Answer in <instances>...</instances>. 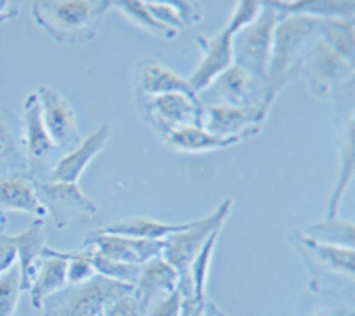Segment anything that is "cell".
Listing matches in <instances>:
<instances>
[{"label": "cell", "instance_id": "obj_6", "mask_svg": "<svg viewBox=\"0 0 355 316\" xmlns=\"http://www.w3.org/2000/svg\"><path fill=\"white\" fill-rule=\"evenodd\" d=\"M277 20L279 12L268 2H263V11L258 20L233 36V64L265 85Z\"/></svg>", "mask_w": 355, "mask_h": 316}, {"label": "cell", "instance_id": "obj_19", "mask_svg": "<svg viewBox=\"0 0 355 316\" xmlns=\"http://www.w3.org/2000/svg\"><path fill=\"white\" fill-rule=\"evenodd\" d=\"M180 286L178 272L162 256H157L141 267L139 279L133 286V297L141 302L144 309L164 299Z\"/></svg>", "mask_w": 355, "mask_h": 316}, {"label": "cell", "instance_id": "obj_16", "mask_svg": "<svg viewBox=\"0 0 355 316\" xmlns=\"http://www.w3.org/2000/svg\"><path fill=\"white\" fill-rule=\"evenodd\" d=\"M82 245H94L98 252L123 263L144 265L162 254L164 240H142L121 235H105L93 229L85 235Z\"/></svg>", "mask_w": 355, "mask_h": 316}, {"label": "cell", "instance_id": "obj_26", "mask_svg": "<svg viewBox=\"0 0 355 316\" xmlns=\"http://www.w3.org/2000/svg\"><path fill=\"white\" fill-rule=\"evenodd\" d=\"M281 15H307L315 18H355L354 0H275L268 2Z\"/></svg>", "mask_w": 355, "mask_h": 316}, {"label": "cell", "instance_id": "obj_9", "mask_svg": "<svg viewBox=\"0 0 355 316\" xmlns=\"http://www.w3.org/2000/svg\"><path fill=\"white\" fill-rule=\"evenodd\" d=\"M297 251L302 254L307 267L311 268V288L320 292L323 286L325 276L332 279H339L341 283H354V267H355V251L338 245L316 242L304 235L302 231H295L291 236Z\"/></svg>", "mask_w": 355, "mask_h": 316}, {"label": "cell", "instance_id": "obj_39", "mask_svg": "<svg viewBox=\"0 0 355 316\" xmlns=\"http://www.w3.org/2000/svg\"><path fill=\"white\" fill-rule=\"evenodd\" d=\"M210 309H211V313H214L215 316H230V315H227V313L222 311V309L218 308L217 304H214V302H210Z\"/></svg>", "mask_w": 355, "mask_h": 316}, {"label": "cell", "instance_id": "obj_29", "mask_svg": "<svg viewBox=\"0 0 355 316\" xmlns=\"http://www.w3.org/2000/svg\"><path fill=\"white\" fill-rule=\"evenodd\" d=\"M307 238L316 242L338 245V247H355V226L350 220H341L339 217L325 219L318 224H313L302 231Z\"/></svg>", "mask_w": 355, "mask_h": 316}, {"label": "cell", "instance_id": "obj_4", "mask_svg": "<svg viewBox=\"0 0 355 316\" xmlns=\"http://www.w3.org/2000/svg\"><path fill=\"white\" fill-rule=\"evenodd\" d=\"M133 292V286L94 276L77 286H66L43 302L44 316H101L119 297Z\"/></svg>", "mask_w": 355, "mask_h": 316}, {"label": "cell", "instance_id": "obj_7", "mask_svg": "<svg viewBox=\"0 0 355 316\" xmlns=\"http://www.w3.org/2000/svg\"><path fill=\"white\" fill-rule=\"evenodd\" d=\"M141 116L157 135L173 128L199 126L205 128V105L199 98L171 93L160 96L137 94Z\"/></svg>", "mask_w": 355, "mask_h": 316}, {"label": "cell", "instance_id": "obj_13", "mask_svg": "<svg viewBox=\"0 0 355 316\" xmlns=\"http://www.w3.org/2000/svg\"><path fill=\"white\" fill-rule=\"evenodd\" d=\"M268 112L263 107L205 105V130L218 137L249 141L261 132Z\"/></svg>", "mask_w": 355, "mask_h": 316}, {"label": "cell", "instance_id": "obj_8", "mask_svg": "<svg viewBox=\"0 0 355 316\" xmlns=\"http://www.w3.org/2000/svg\"><path fill=\"white\" fill-rule=\"evenodd\" d=\"M21 130H24L28 178L33 182H46L52 175L53 167L59 162V158L64 153L53 144L50 135L44 130L36 91L25 98L24 114H21Z\"/></svg>", "mask_w": 355, "mask_h": 316}, {"label": "cell", "instance_id": "obj_5", "mask_svg": "<svg viewBox=\"0 0 355 316\" xmlns=\"http://www.w3.org/2000/svg\"><path fill=\"white\" fill-rule=\"evenodd\" d=\"M299 75L307 80L311 93L323 100H338L355 91V66L322 41L307 53Z\"/></svg>", "mask_w": 355, "mask_h": 316}, {"label": "cell", "instance_id": "obj_23", "mask_svg": "<svg viewBox=\"0 0 355 316\" xmlns=\"http://www.w3.org/2000/svg\"><path fill=\"white\" fill-rule=\"evenodd\" d=\"M158 137L169 150L180 151V153H202V151L222 150V148H230L243 142L239 137H218L199 126L173 128V130L160 134Z\"/></svg>", "mask_w": 355, "mask_h": 316}, {"label": "cell", "instance_id": "obj_28", "mask_svg": "<svg viewBox=\"0 0 355 316\" xmlns=\"http://www.w3.org/2000/svg\"><path fill=\"white\" fill-rule=\"evenodd\" d=\"M355 18H322L320 41L354 64Z\"/></svg>", "mask_w": 355, "mask_h": 316}, {"label": "cell", "instance_id": "obj_11", "mask_svg": "<svg viewBox=\"0 0 355 316\" xmlns=\"http://www.w3.org/2000/svg\"><path fill=\"white\" fill-rule=\"evenodd\" d=\"M41 107V119L46 134L62 153L75 150L82 142L77 114L71 103L52 85H41L36 91Z\"/></svg>", "mask_w": 355, "mask_h": 316}, {"label": "cell", "instance_id": "obj_33", "mask_svg": "<svg viewBox=\"0 0 355 316\" xmlns=\"http://www.w3.org/2000/svg\"><path fill=\"white\" fill-rule=\"evenodd\" d=\"M24 293L18 265L0 276V316H12L18 308V300Z\"/></svg>", "mask_w": 355, "mask_h": 316}, {"label": "cell", "instance_id": "obj_22", "mask_svg": "<svg viewBox=\"0 0 355 316\" xmlns=\"http://www.w3.org/2000/svg\"><path fill=\"white\" fill-rule=\"evenodd\" d=\"M15 243L18 251V270H20L21 290L28 292L34 277L43 261V252L46 247L44 238V219H34L27 229L15 235Z\"/></svg>", "mask_w": 355, "mask_h": 316}, {"label": "cell", "instance_id": "obj_34", "mask_svg": "<svg viewBox=\"0 0 355 316\" xmlns=\"http://www.w3.org/2000/svg\"><path fill=\"white\" fill-rule=\"evenodd\" d=\"M261 11V0H242V2H236V8H234L233 15H231L226 28L234 36V34L240 33L242 28H245L247 25H250L252 21L258 20Z\"/></svg>", "mask_w": 355, "mask_h": 316}, {"label": "cell", "instance_id": "obj_2", "mask_svg": "<svg viewBox=\"0 0 355 316\" xmlns=\"http://www.w3.org/2000/svg\"><path fill=\"white\" fill-rule=\"evenodd\" d=\"M110 0H36L33 17L53 41L62 45H82L94 40Z\"/></svg>", "mask_w": 355, "mask_h": 316}, {"label": "cell", "instance_id": "obj_17", "mask_svg": "<svg viewBox=\"0 0 355 316\" xmlns=\"http://www.w3.org/2000/svg\"><path fill=\"white\" fill-rule=\"evenodd\" d=\"M112 137V126L110 123L100 125L98 130L89 135L87 139H82L75 150L68 151L59 158L57 166L53 167L52 175L46 182H64V183H78L84 170L93 162V158L98 157L101 151L105 150Z\"/></svg>", "mask_w": 355, "mask_h": 316}, {"label": "cell", "instance_id": "obj_15", "mask_svg": "<svg viewBox=\"0 0 355 316\" xmlns=\"http://www.w3.org/2000/svg\"><path fill=\"white\" fill-rule=\"evenodd\" d=\"M196 43L201 49L202 57L198 68L187 80L192 91L199 96L218 75L233 66V34L224 27L214 37H196Z\"/></svg>", "mask_w": 355, "mask_h": 316}, {"label": "cell", "instance_id": "obj_31", "mask_svg": "<svg viewBox=\"0 0 355 316\" xmlns=\"http://www.w3.org/2000/svg\"><path fill=\"white\" fill-rule=\"evenodd\" d=\"M82 247L87 251L89 261L94 267L98 276L105 277V279L116 281V283L130 284V286H135L139 279V274H141L142 265H132V263H123V261L110 260L107 256H103L101 252L96 251L94 245H82Z\"/></svg>", "mask_w": 355, "mask_h": 316}, {"label": "cell", "instance_id": "obj_41", "mask_svg": "<svg viewBox=\"0 0 355 316\" xmlns=\"http://www.w3.org/2000/svg\"><path fill=\"white\" fill-rule=\"evenodd\" d=\"M2 217H4V213H0V219H2ZM0 231H4V227H0Z\"/></svg>", "mask_w": 355, "mask_h": 316}, {"label": "cell", "instance_id": "obj_12", "mask_svg": "<svg viewBox=\"0 0 355 316\" xmlns=\"http://www.w3.org/2000/svg\"><path fill=\"white\" fill-rule=\"evenodd\" d=\"M202 96L208 98V100H214L215 105L263 107L266 110L272 109V107L266 105V85L234 64L222 75H218L199 94V98Z\"/></svg>", "mask_w": 355, "mask_h": 316}, {"label": "cell", "instance_id": "obj_30", "mask_svg": "<svg viewBox=\"0 0 355 316\" xmlns=\"http://www.w3.org/2000/svg\"><path fill=\"white\" fill-rule=\"evenodd\" d=\"M112 9L121 11L132 24L144 28L146 33L153 36L166 37V40H174L178 36V30L162 25L157 18H153V15L146 8V0H114Z\"/></svg>", "mask_w": 355, "mask_h": 316}, {"label": "cell", "instance_id": "obj_14", "mask_svg": "<svg viewBox=\"0 0 355 316\" xmlns=\"http://www.w3.org/2000/svg\"><path fill=\"white\" fill-rule=\"evenodd\" d=\"M341 109V116H339V134H338V144H339V169L338 176H336L334 188L329 198L327 203V217L325 219H332L338 217L339 204L343 201L345 194H347L348 186H350L352 178H354L355 170V148H354V94H347L336 100Z\"/></svg>", "mask_w": 355, "mask_h": 316}, {"label": "cell", "instance_id": "obj_10", "mask_svg": "<svg viewBox=\"0 0 355 316\" xmlns=\"http://www.w3.org/2000/svg\"><path fill=\"white\" fill-rule=\"evenodd\" d=\"M34 186L57 229H64L71 220L91 219L98 213V204L82 192L78 183L34 182Z\"/></svg>", "mask_w": 355, "mask_h": 316}, {"label": "cell", "instance_id": "obj_40", "mask_svg": "<svg viewBox=\"0 0 355 316\" xmlns=\"http://www.w3.org/2000/svg\"><path fill=\"white\" fill-rule=\"evenodd\" d=\"M11 18H15V17H9V15H0V24H4V21L11 20Z\"/></svg>", "mask_w": 355, "mask_h": 316}, {"label": "cell", "instance_id": "obj_1", "mask_svg": "<svg viewBox=\"0 0 355 316\" xmlns=\"http://www.w3.org/2000/svg\"><path fill=\"white\" fill-rule=\"evenodd\" d=\"M322 18L307 15H281L274 28L270 64L266 75V105L272 107L277 94L297 75L307 53L320 41Z\"/></svg>", "mask_w": 355, "mask_h": 316}, {"label": "cell", "instance_id": "obj_24", "mask_svg": "<svg viewBox=\"0 0 355 316\" xmlns=\"http://www.w3.org/2000/svg\"><path fill=\"white\" fill-rule=\"evenodd\" d=\"M192 224H194V220L192 222L173 224L148 219V217H128V219H123L119 222L98 227V231L105 233V235H121L142 240H166L167 236L174 235V233L187 231L189 227H192Z\"/></svg>", "mask_w": 355, "mask_h": 316}, {"label": "cell", "instance_id": "obj_35", "mask_svg": "<svg viewBox=\"0 0 355 316\" xmlns=\"http://www.w3.org/2000/svg\"><path fill=\"white\" fill-rule=\"evenodd\" d=\"M183 311V295L180 288L174 290L164 299L157 300L155 304L146 309V316H182Z\"/></svg>", "mask_w": 355, "mask_h": 316}, {"label": "cell", "instance_id": "obj_32", "mask_svg": "<svg viewBox=\"0 0 355 316\" xmlns=\"http://www.w3.org/2000/svg\"><path fill=\"white\" fill-rule=\"evenodd\" d=\"M226 224V222H224ZM224 224H218L215 227L205 245L201 247L199 254L196 256L194 263L190 267V276H192V284H194V295L198 300H206V283H208V272H210L211 256H214L215 245H217L218 238H220V231Z\"/></svg>", "mask_w": 355, "mask_h": 316}, {"label": "cell", "instance_id": "obj_18", "mask_svg": "<svg viewBox=\"0 0 355 316\" xmlns=\"http://www.w3.org/2000/svg\"><path fill=\"white\" fill-rule=\"evenodd\" d=\"M135 91L144 96H160V94L180 93L187 96L199 98L192 91L189 80L173 69L164 66L155 59H142L135 68Z\"/></svg>", "mask_w": 355, "mask_h": 316}, {"label": "cell", "instance_id": "obj_20", "mask_svg": "<svg viewBox=\"0 0 355 316\" xmlns=\"http://www.w3.org/2000/svg\"><path fill=\"white\" fill-rule=\"evenodd\" d=\"M28 176L21 119L0 105V176Z\"/></svg>", "mask_w": 355, "mask_h": 316}, {"label": "cell", "instance_id": "obj_27", "mask_svg": "<svg viewBox=\"0 0 355 316\" xmlns=\"http://www.w3.org/2000/svg\"><path fill=\"white\" fill-rule=\"evenodd\" d=\"M146 8L162 25L174 28L178 33L180 28L198 24L202 18L201 2H190V0H176V2L146 0Z\"/></svg>", "mask_w": 355, "mask_h": 316}, {"label": "cell", "instance_id": "obj_36", "mask_svg": "<svg viewBox=\"0 0 355 316\" xmlns=\"http://www.w3.org/2000/svg\"><path fill=\"white\" fill-rule=\"evenodd\" d=\"M101 316H146V309L133 297L132 292L128 295H123L117 300H114Z\"/></svg>", "mask_w": 355, "mask_h": 316}, {"label": "cell", "instance_id": "obj_3", "mask_svg": "<svg viewBox=\"0 0 355 316\" xmlns=\"http://www.w3.org/2000/svg\"><path fill=\"white\" fill-rule=\"evenodd\" d=\"M233 199H226L214 213L202 219H196L192 227L187 231L174 233L164 240V249H162V258L178 272L180 276V292L183 299H196L194 284L190 276V267L194 263L196 256L199 254L201 247L211 235L218 224H224L230 217V211L233 208Z\"/></svg>", "mask_w": 355, "mask_h": 316}, {"label": "cell", "instance_id": "obj_38", "mask_svg": "<svg viewBox=\"0 0 355 316\" xmlns=\"http://www.w3.org/2000/svg\"><path fill=\"white\" fill-rule=\"evenodd\" d=\"M313 316H354L352 309L341 308V309H325V311H318Z\"/></svg>", "mask_w": 355, "mask_h": 316}, {"label": "cell", "instance_id": "obj_25", "mask_svg": "<svg viewBox=\"0 0 355 316\" xmlns=\"http://www.w3.org/2000/svg\"><path fill=\"white\" fill-rule=\"evenodd\" d=\"M68 286V261L55 256H43L37 276L34 277L28 293L36 309H43V302Z\"/></svg>", "mask_w": 355, "mask_h": 316}, {"label": "cell", "instance_id": "obj_21", "mask_svg": "<svg viewBox=\"0 0 355 316\" xmlns=\"http://www.w3.org/2000/svg\"><path fill=\"white\" fill-rule=\"evenodd\" d=\"M20 211L33 215L34 219H44L46 210L36 194V186L28 176H0V213Z\"/></svg>", "mask_w": 355, "mask_h": 316}, {"label": "cell", "instance_id": "obj_37", "mask_svg": "<svg viewBox=\"0 0 355 316\" xmlns=\"http://www.w3.org/2000/svg\"><path fill=\"white\" fill-rule=\"evenodd\" d=\"M18 263V251L15 236L0 231V276H4L6 272L11 270Z\"/></svg>", "mask_w": 355, "mask_h": 316}]
</instances>
